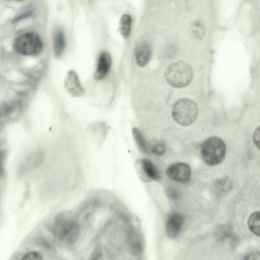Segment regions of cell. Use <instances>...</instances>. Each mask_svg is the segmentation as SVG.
<instances>
[{"label": "cell", "mask_w": 260, "mask_h": 260, "mask_svg": "<svg viewBox=\"0 0 260 260\" xmlns=\"http://www.w3.org/2000/svg\"><path fill=\"white\" fill-rule=\"evenodd\" d=\"M53 229L57 240L65 247H71L80 240L83 227L76 218L61 214L56 218Z\"/></svg>", "instance_id": "6da1fadb"}, {"label": "cell", "mask_w": 260, "mask_h": 260, "mask_svg": "<svg viewBox=\"0 0 260 260\" xmlns=\"http://www.w3.org/2000/svg\"><path fill=\"white\" fill-rule=\"evenodd\" d=\"M193 72L190 66L183 61L170 64L165 72L166 81L172 87L182 88L191 82Z\"/></svg>", "instance_id": "7a4b0ae2"}, {"label": "cell", "mask_w": 260, "mask_h": 260, "mask_svg": "<svg viewBox=\"0 0 260 260\" xmlns=\"http://www.w3.org/2000/svg\"><path fill=\"white\" fill-rule=\"evenodd\" d=\"M226 152L224 142L219 138L211 137L205 140L201 147V153L204 162L213 166L220 164Z\"/></svg>", "instance_id": "3957f363"}, {"label": "cell", "mask_w": 260, "mask_h": 260, "mask_svg": "<svg viewBox=\"0 0 260 260\" xmlns=\"http://www.w3.org/2000/svg\"><path fill=\"white\" fill-rule=\"evenodd\" d=\"M198 114V107L192 100L182 98L174 104L172 115L174 120L179 124L186 126L192 124Z\"/></svg>", "instance_id": "277c9868"}, {"label": "cell", "mask_w": 260, "mask_h": 260, "mask_svg": "<svg viewBox=\"0 0 260 260\" xmlns=\"http://www.w3.org/2000/svg\"><path fill=\"white\" fill-rule=\"evenodd\" d=\"M14 47L19 54L26 56H36L43 51V44L37 34L29 32L18 36L14 41Z\"/></svg>", "instance_id": "5b68a950"}, {"label": "cell", "mask_w": 260, "mask_h": 260, "mask_svg": "<svg viewBox=\"0 0 260 260\" xmlns=\"http://www.w3.org/2000/svg\"><path fill=\"white\" fill-rule=\"evenodd\" d=\"M166 174L172 180L185 182L188 181L190 178L191 169L187 164L177 162L167 168Z\"/></svg>", "instance_id": "8992f818"}, {"label": "cell", "mask_w": 260, "mask_h": 260, "mask_svg": "<svg viewBox=\"0 0 260 260\" xmlns=\"http://www.w3.org/2000/svg\"><path fill=\"white\" fill-rule=\"evenodd\" d=\"M138 173L144 181H159L160 174L158 168L149 159L143 158L139 160L137 163Z\"/></svg>", "instance_id": "52a82bcc"}, {"label": "cell", "mask_w": 260, "mask_h": 260, "mask_svg": "<svg viewBox=\"0 0 260 260\" xmlns=\"http://www.w3.org/2000/svg\"><path fill=\"white\" fill-rule=\"evenodd\" d=\"M64 86L68 93L72 97L81 96L85 93V89L77 74L73 70H70L67 73L64 80Z\"/></svg>", "instance_id": "ba28073f"}, {"label": "cell", "mask_w": 260, "mask_h": 260, "mask_svg": "<svg viewBox=\"0 0 260 260\" xmlns=\"http://www.w3.org/2000/svg\"><path fill=\"white\" fill-rule=\"evenodd\" d=\"M184 221V216L179 213L171 214L168 217L166 225L167 235L174 238L180 233Z\"/></svg>", "instance_id": "9c48e42d"}, {"label": "cell", "mask_w": 260, "mask_h": 260, "mask_svg": "<svg viewBox=\"0 0 260 260\" xmlns=\"http://www.w3.org/2000/svg\"><path fill=\"white\" fill-rule=\"evenodd\" d=\"M111 63L110 55L105 51L101 52L99 56L96 68L93 74L94 79L100 80L103 79L109 72Z\"/></svg>", "instance_id": "30bf717a"}, {"label": "cell", "mask_w": 260, "mask_h": 260, "mask_svg": "<svg viewBox=\"0 0 260 260\" xmlns=\"http://www.w3.org/2000/svg\"><path fill=\"white\" fill-rule=\"evenodd\" d=\"M65 38L62 29L58 27L55 29L53 35V49L56 57H60L65 48Z\"/></svg>", "instance_id": "8fae6325"}, {"label": "cell", "mask_w": 260, "mask_h": 260, "mask_svg": "<svg viewBox=\"0 0 260 260\" xmlns=\"http://www.w3.org/2000/svg\"><path fill=\"white\" fill-rule=\"evenodd\" d=\"M151 53V49L149 44L144 43L140 45L136 52V61L138 66L145 67L148 62Z\"/></svg>", "instance_id": "7c38bea8"}, {"label": "cell", "mask_w": 260, "mask_h": 260, "mask_svg": "<svg viewBox=\"0 0 260 260\" xmlns=\"http://www.w3.org/2000/svg\"><path fill=\"white\" fill-rule=\"evenodd\" d=\"M132 134L134 139L139 150L144 154H148V144L142 132L137 127H133Z\"/></svg>", "instance_id": "4fadbf2b"}, {"label": "cell", "mask_w": 260, "mask_h": 260, "mask_svg": "<svg viewBox=\"0 0 260 260\" xmlns=\"http://www.w3.org/2000/svg\"><path fill=\"white\" fill-rule=\"evenodd\" d=\"M132 18L129 15L125 14L120 18L119 30L124 38L129 37L131 31Z\"/></svg>", "instance_id": "5bb4252c"}, {"label": "cell", "mask_w": 260, "mask_h": 260, "mask_svg": "<svg viewBox=\"0 0 260 260\" xmlns=\"http://www.w3.org/2000/svg\"><path fill=\"white\" fill-rule=\"evenodd\" d=\"M248 226L254 235H260V213L256 211L252 213L248 218Z\"/></svg>", "instance_id": "9a60e30c"}, {"label": "cell", "mask_w": 260, "mask_h": 260, "mask_svg": "<svg viewBox=\"0 0 260 260\" xmlns=\"http://www.w3.org/2000/svg\"><path fill=\"white\" fill-rule=\"evenodd\" d=\"M232 235V226L226 224L219 226L215 232V237L219 241H224Z\"/></svg>", "instance_id": "2e32d148"}, {"label": "cell", "mask_w": 260, "mask_h": 260, "mask_svg": "<svg viewBox=\"0 0 260 260\" xmlns=\"http://www.w3.org/2000/svg\"><path fill=\"white\" fill-rule=\"evenodd\" d=\"M148 149L156 155H163L166 152L167 147L162 140H153L148 144Z\"/></svg>", "instance_id": "e0dca14e"}, {"label": "cell", "mask_w": 260, "mask_h": 260, "mask_svg": "<svg viewBox=\"0 0 260 260\" xmlns=\"http://www.w3.org/2000/svg\"><path fill=\"white\" fill-rule=\"evenodd\" d=\"M192 34L197 39H201L204 34V26L201 21L198 20L193 22L192 25Z\"/></svg>", "instance_id": "ac0fdd59"}, {"label": "cell", "mask_w": 260, "mask_h": 260, "mask_svg": "<svg viewBox=\"0 0 260 260\" xmlns=\"http://www.w3.org/2000/svg\"><path fill=\"white\" fill-rule=\"evenodd\" d=\"M217 189L219 191L223 192H226L230 189L231 187V183L228 178L225 177L219 180L216 182L215 184Z\"/></svg>", "instance_id": "d6986e66"}, {"label": "cell", "mask_w": 260, "mask_h": 260, "mask_svg": "<svg viewBox=\"0 0 260 260\" xmlns=\"http://www.w3.org/2000/svg\"><path fill=\"white\" fill-rule=\"evenodd\" d=\"M21 260H44L42 255L37 251L27 252L21 258Z\"/></svg>", "instance_id": "ffe728a7"}, {"label": "cell", "mask_w": 260, "mask_h": 260, "mask_svg": "<svg viewBox=\"0 0 260 260\" xmlns=\"http://www.w3.org/2000/svg\"><path fill=\"white\" fill-rule=\"evenodd\" d=\"M244 260H260V254L258 251H251L244 256Z\"/></svg>", "instance_id": "44dd1931"}, {"label": "cell", "mask_w": 260, "mask_h": 260, "mask_svg": "<svg viewBox=\"0 0 260 260\" xmlns=\"http://www.w3.org/2000/svg\"><path fill=\"white\" fill-rule=\"evenodd\" d=\"M253 141L258 148H259V127H258L255 131L253 135Z\"/></svg>", "instance_id": "7402d4cb"}, {"label": "cell", "mask_w": 260, "mask_h": 260, "mask_svg": "<svg viewBox=\"0 0 260 260\" xmlns=\"http://www.w3.org/2000/svg\"><path fill=\"white\" fill-rule=\"evenodd\" d=\"M169 194L170 196L172 199H177L178 197V194L175 190H170L169 192Z\"/></svg>", "instance_id": "603a6c76"}]
</instances>
